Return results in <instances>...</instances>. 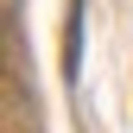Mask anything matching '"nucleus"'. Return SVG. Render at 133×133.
Wrapping results in <instances>:
<instances>
[{
    "label": "nucleus",
    "instance_id": "nucleus-1",
    "mask_svg": "<svg viewBox=\"0 0 133 133\" xmlns=\"http://www.w3.org/2000/svg\"><path fill=\"white\" fill-rule=\"evenodd\" d=\"M63 76H82V0H70V19H63Z\"/></svg>",
    "mask_w": 133,
    "mask_h": 133
}]
</instances>
